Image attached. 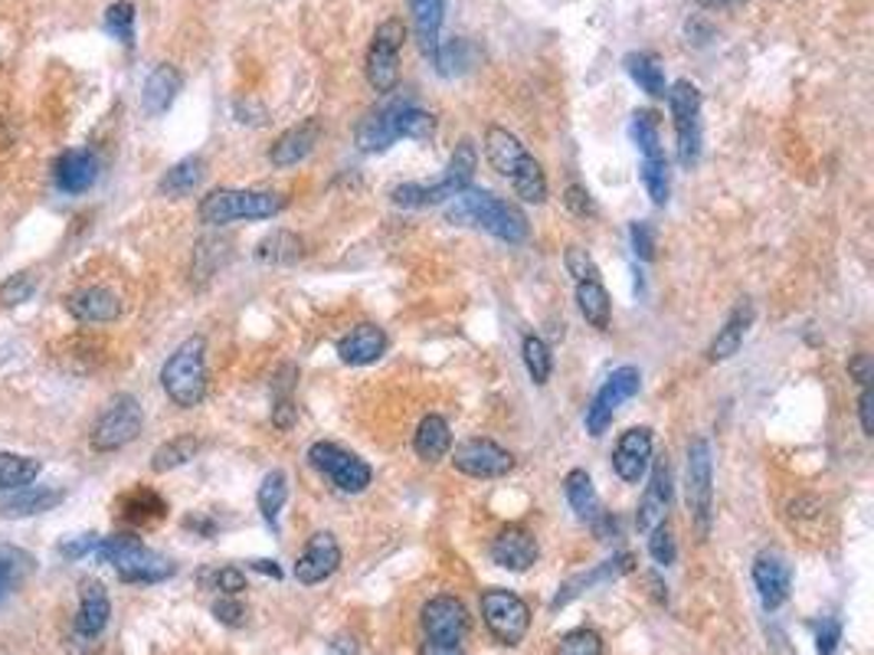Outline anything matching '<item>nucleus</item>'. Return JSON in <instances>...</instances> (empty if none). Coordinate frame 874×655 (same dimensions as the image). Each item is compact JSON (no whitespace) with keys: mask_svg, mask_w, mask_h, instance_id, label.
Returning <instances> with one entry per match:
<instances>
[{"mask_svg":"<svg viewBox=\"0 0 874 655\" xmlns=\"http://www.w3.org/2000/svg\"><path fill=\"white\" fill-rule=\"evenodd\" d=\"M200 180H203V158H200V155H190V158L177 161L175 168L161 178L158 190H161L165 197H187V193H193V190L200 187Z\"/></svg>","mask_w":874,"mask_h":655,"instance_id":"a19ab883","label":"nucleus"},{"mask_svg":"<svg viewBox=\"0 0 874 655\" xmlns=\"http://www.w3.org/2000/svg\"><path fill=\"white\" fill-rule=\"evenodd\" d=\"M321 135H325L321 119H301L298 125L286 128V131L272 141L269 161H272L276 168H295V165H301V161L318 148Z\"/></svg>","mask_w":874,"mask_h":655,"instance_id":"4be33fe9","label":"nucleus"},{"mask_svg":"<svg viewBox=\"0 0 874 655\" xmlns=\"http://www.w3.org/2000/svg\"><path fill=\"white\" fill-rule=\"evenodd\" d=\"M252 567H256V570H259V574H272V577H276V580H279V577H282V567H279V564H276V560H252Z\"/></svg>","mask_w":874,"mask_h":655,"instance_id":"69168bd1","label":"nucleus"},{"mask_svg":"<svg viewBox=\"0 0 874 655\" xmlns=\"http://www.w3.org/2000/svg\"><path fill=\"white\" fill-rule=\"evenodd\" d=\"M481 619L501 646H518L530 629V606L512 591H485Z\"/></svg>","mask_w":874,"mask_h":655,"instance_id":"ddd939ff","label":"nucleus"},{"mask_svg":"<svg viewBox=\"0 0 874 655\" xmlns=\"http://www.w3.org/2000/svg\"><path fill=\"white\" fill-rule=\"evenodd\" d=\"M213 616H217L220 623H227V626H242V623H246V609H242V603H239L236 596H220V599L213 603Z\"/></svg>","mask_w":874,"mask_h":655,"instance_id":"bf43d9fd","label":"nucleus"},{"mask_svg":"<svg viewBox=\"0 0 874 655\" xmlns=\"http://www.w3.org/2000/svg\"><path fill=\"white\" fill-rule=\"evenodd\" d=\"M557 655H603V636L596 629H570L560 646H557Z\"/></svg>","mask_w":874,"mask_h":655,"instance_id":"8fccbe9b","label":"nucleus"},{"mask_svg":"<svg viewBox=\"0 0 874 655\" xmlns=\"http://www.w3.org/2000/svg\"><path fill=\"white\" fill-rule=\"evenodd\" d=\"M642 183H645V193L652 197L655 207H665L668 204V193H672V175H668V158L658 155V158H642Z\"/></svg>","mask_w":874,"mask_h":655,"instance_id":"37998d69","label":"nucleus"},{"mask_svg":"<svg viewBox=\"0 0 874 655\" xmlns=\"http://www.w3.org/2000/svg\"><path fill=\"white\" fill-rule=\"evenodd\" d=\"M485 158L488 165L515 187V193L525 200V204H544L547 200V175L544 168L537 165V158L522 145L518 135H512L508 128L501 125H491L485 131Z\"/></svg>","mask_w":874,"mask_h":655,"instance_id":"f03ea898","label":"nucleus"},{"mask_svg":"<svg viewBox=\"0 0 874 655\" xmlns=\"http://www.w3.org/2000/svg\"><path fill=\"white\" fill-rule=\"evenodd\" d=\"M629 135L642 151V158H658L662 151V128H658V112L652 109H636L629 121Z\"/></svg>","mask_w":874,"mask_h":655,"instance_id":"79ce46f5","label":"nucleus"},{"mask_svg":"<svg viewBox=\"0 0 874 655\" xmlns=\"http://www.w3.org/2000/svg\"><path fill=\"white\" fill-rule=\"evenodd\" d=\"M286 197L272 193V190H236V187H217L210 190L200 207L197 217L203 227H227V224H239V220H272L286 210Z\"/></svg>","mask_w":874,"mask_h":655,"instance_id":"20e7f679","label":"nucleus"},{"mask_svg":"<svg viewBox=\"0 0 874 655\" xmlns=\"http://www.w3.org/2000/svg\"><path fill=\"white\" fill-rule=\"evenodd\" d=\"M633 570H636V557H633L629 550H623V554L596 564L593 570L574 574V577L557 591V596L550 599V609H564L567 603H574V599L586 594V591H593V587H599V584H609V580H619V577H626V574H633Z\"/></svg>","mask_w":874,"mask_h":655,"instance_id":"a211bd4d","label":"nucleus"},{"mask_svg":"<svg viewBox=\"0 0 874 655\" xmlns=\"http://www.w3.org/2000/svg\"><path fill=\"white\" fill-rule=\"evenodd\" d=\"M423 633H426V643H436V646H459L468 639L471 633V616H468L466 603L456 599V596H433L426 606H423Z\"/></svg>","mask_w":874,"mask_h":655,"instance_id":"4468645a","label":"nucleus"},{"mask_svg":"<svg viewBox=\"0 0 874 655\" xmlns=\"http://www.w3.org/2000/svg\"><path fill=\"white\" fill-rule=\"evenodd\" d=\"M629 239H633V252L639 256L642 262H652L655 259V227L652 224H633L629 227Z\"/></svg>","mask_w":874,"mask_h":655,"instance_id":"4d7b16f0","label":"nucleus"},{"mask_svg":"<svg viewBox=\"0 0 874 655\" xmlns=\"http://www.w3.org/2000/svg\"><path fill=\"white\" fill-rule=\"evenodd\" d=\"M96 554L106 564L116 567V574L125 584H161V580L175 577L177 570L168 557H161L158 550H151L148 544H141L135 535L102 537Z\"/></svg>","mask_w":874,"mask_h":655,"instance_id":"423d86ee","label":"nucleus"},{"mask_svg":"<svg viewBox=\"0 0 874 655\" xmlns=\"http://www.w3.org/2000/svg\"><path fill=\"white\" fill-rule=\"evenodd\" d=\"M754 318H757V305H754L751 298H741V301L734 305V311L727 315L724 328H717L714 341L707 345V360H711V364H721V360L734 358V355L744 348V338H747Z\"/></svg>","mask_w":874,"mask_h":655,"instance_id":"393cba45","label":"nucleus"},{"mask_svg":"<svg viewBox=\"0 0 874 655\" xmlns=\"http://www.w3.org/2000/svg\"><path fill=\"white\" fill-rule=\"evenodd\" d=\"M112 616V599L106 594V587L99 580H86L82 584V599H79V616H76V629L86 639H96Z\"/></svg>","mask_w":874,"mask_h":655,"instance_id":"7c9ffc66","label":"nucleus"},{"mask_svg":"<svg viewBox=\"0 0 874 655\" xmlns=\"http://www.w3.org/2000/svg\"><path fill=\"white\" fill-rule=\"evenodd\" d=\"M652 429L648 426H633L616 439L613 449V473L623 478L626 485H639L648 466H652Z\"/></svg>","mask_w":874,"mask_h":655,"instance_id":"f3484780","label":"nucleus"},{"mask_svg":"<svg viewBox=\"0 0 874 655\" xmlns=\"http://www.w3.org/2000/svg\"><path fill=\"white\" fill-rule=\"evenodd\" d=\"M626 72L633 76V82L639 86L645 96L665 99L668 82H665V69H662L658 57H652V53H629V57H626Z\"/></svg>","mask_w":874,"mask_h":655,"instance_id":"4c0bfd02","label":"nucleus"},{"mask_svg":"<svg viewBox=\"0 0 874 655\" xmlns=\"http://www.w3.org/2000/svg\"><path fill=\"white\" fill-rule=\"evenodd\" d=\"M387 348H390L387 331L380 325H374V321H360L338 341V358L350 364V367H367V364H377V360L384 358Z\"/></svg>","mask_w":874,"mask_h":655,"instance_id":"b1692460","label":"nucleus"},{"mask_svg":"<svg viewBox=\"0 0 874 655\" xmlns=\"http://www.w3.org/2000/svg\"><path fill=\"white\" fill-rule=\"evenodd\" d=\"M141 426H145L141 404L131 394H118L116 400L96 419L89 443H92L96 453H118V449H125L128 443H135L141 436Z\"/></svg>","mask_w":874,"mask_h":655,"instance_id":"9b49d317","label":"nucleus"},{"mask_svg":"<svg viewBox=\"0 0 874 655\" xmlns=\"http://www.w3.org/2000/svg\"><path fill=\"white\" fill-rule=\"evenodd\" d=\"M522 358H525L530 380H534L537 387H544V384L550 380V374H554V355H550L547 341H544L540 335H525V341H522Z\"/></svg>","mask_w":874,"mask_h":655,"instance_id":"c03bdc74","label":"nucleus"},{"mask_svg":"<svg viewBox=\"0 0 874 655\" xmlns=\"http://www.w3.org/2000/svg\"><path fill=\"white\" fill-rule=\"evenodd\" d=\"M648 554H652V560L662 564V567H672V564H675L678 547H675V535H672L668 522H662V525H655V528L648 532Z\"/></svg>","mask_w":874,"mask_h":655,"instance_id":"3c124183","label":"nucleus"},{"mask_svg":"<svg viewBox=\"0 0 874 655\" xmlns=\"http://www.w3.org/2000/svg\"><path fill=\"white\" fill-rule=\"evenodd\" d=\"M33 292H37V276L33 272H17V276H10L0 286V305H7V308L23 305L27 298H33Z\"/></svg>","mask_w":874,"mask_h":655,"instance_id":"603ef678","label":"nucleus"},{"mask_svg":"<svg viewBox=\"0 0 874 655\" xmlns=\"http://www.w3.org/2000/svg\"><path fill=\"white\" fill-rule=\"evenodd\" d=\"M564 266H567V272L574 276V282L599 279V266H596V259H593L583 246H567V252H564Z\"/></svg>","mask_w":874,"mask_h":655,"instance_id":"864d4df0","label":"nucleus"},{"mask_svg":"<svg viewBox=\"0 0 874 655\" xmlns=\"http://www.w3.org/2000/svg\"><path fill=\"white\" fill-rule=\"evenodd\" d=\"M668 109H672V125H675V148H678V165L685 171L698 168L701 161V92L695 82L678 79L665 92Z\"/></svg>","mask_w":874,"mask_h":655,"instance_id":"0eeeda50","label":"nucleus"},{"mask_svg":"<svg viewBox=\"0 0 874 655\" xmlns=\"http://www.w3.org/2000/svg\"><path fill=\"white\" fill-rule=\"evenodd\" d=\"M99 175H102L99 155L89 151V148H69V151L59 155L57 165H53V183L69 197L86 193L89 187H96Z\"/></svg>","mask_w":874,"mask_h":655,"instance_id":"412c9836","label":"nucleus"},{"mask_svg":"<svg viewBox=\"0 0 874 655\" xmlns=\"http://www.w3.org/2000/svg\"><path fill=\"white\" fill-rule=\"evenodd\" d=\"M409 13H413V30H416V43L419 53L426 60L436 57L439 50V33H443V20H446V0H407Z\"/></svg>","mask_w":874,"mask_h":655,"instance_id":"c85d7f7f","label":"nucleus"},{"mask_svg":"<svg viewBox=\"0 0 874 655\" xmlns=\"http://www.w3.org/2000/svg\"><path fill=\"white\" fill-rule=\"evenodd\" d=\"M40 476V459L20 453H0V492H23Z\"/></svg>","mask_w":874,"mask_h":655,"instance_id":"58836bf2","label":"nucleus"},{"mask_svg":"<svg viewBox=\"0 0 874 655\" xmlns=\"http://www.w3.org/2000/svg\"><path fill=\"white\" fill-rule=\"evenodd\" d=\"M475 171H478V151H475V145H471L468 138H463V141L456 145V151H453L449 168H446L443 178L436 180V183H416V180L397 183V187L390 190V204H394V207H404V210H423V207L449 204L456 193H463V190L471 187Z\"/></svg>","mask_w":874,"mask_h":655,"instance_id":"7ed1b4c3","label":"nucleus"},{"mask_svg":"<svg viewBox=\"0 0 874 655\" xmlns=\"http://www.w3.org/2000/svg\"><path fill=\"white\" fill-rule=\"evenodd\" d=\"M207 341L200 335L180 341L161 367V387L180 410H193L207 400Z\"/></svg>","mask_w":874,"mask_h":655,"instance_id":"39448f33","label":"nucleus"},{"mask_svg":"<svg viewBox=\"0 0 874 655\" xmlns=\"http://www.w3.org/2000/svg\"><path fill=\"white\" fill-rule=\"evenodd\" d=\"M858 419H862V433L874 436V394L872 387H862L858 394Z\"/></svg>","mask_w":874,"mask_h":655,"instance_id":"e2e57ef3","label":"nucleus"},{"mask_svg":"<svg viewBox=\"0 0 874 655\" xmlns=\"http://www.w3.org/2000/svg\"><path fill=\"white\" fill-rule=\"evenodd\" d=\"M453 466L468 478H505L515 469V456L495 439L471 436L453 449Z\"/></svg>","mask_w":874,"mask_h":655,"instance_id":"2eb2a0df","label":"nucleus"},{"mask_svg":"<svg viewBox=\"0 0 874 655\" xmlns=\"http://www.w3.org/2000/svg\"><path fill=\"white\" fill-rule=\"evenodd\" d=\"M286 502H289V476H286L282 469H272L269 476L262 478V485H259V492H256L259 515H262V522H266L272 532H279V515H282Z\"/></svg>","mask_w":874,"mask_h":655,"instance_id":"c9c22d12","label":"nucleus"},{"mask_svg":"<svg viewBox=\"0 0 874 655\" xmlns=\"http://www.w3.org/2000/svg\"><path fill=\"white\" fill-rule=\"evenodd\" d=\"M118 515L128 525H155L168 515V502L151 492V488H131L121 502H118Z\"/></svg>","mask_w":874,"mask_h":655,"instance_id":"473e14b6","label":"nucleus"},{"mask_svg":"<svg viewBox=\"0 0 874 655\" xmlns=\"http://www.w3.org/2000/svg\"><path fill=\"white\" fill-rule=\"evenodd\" d=\"M672 466H668V456L655 459V469H652V478L645 485V495L639 502V512H636V528L642 535H648L655 525H662L668 518V508H672Z\"/></svg>","mask_w":874,"mask_h":655,"instance_id":"6ab92c4d","label":"nucleus"},{"mask_svg":"<svg viewBox=\"0 0 874 655\" xmlns=\"http://www.w3.org/2000/svg\"><path fill=\"white\" fill-rule=\"evenodd\" d=\"M468 62H471V47H468L463 37H456V40H449V43H439V50H436V57H433L436 72L446 76V79L466 72Z\"/></svg>","mask_w":874,"mask_h":655,"instance_id":"49530a36","label":"nucleus"},{"mask_svg":"<svg viewBox=\"0 0 874 655\" xmlns=\"http://www.w3.org/2000/svg\"><path fill=\"white\" fill-rule=\"evenodd\" d=\"M99 544H102V537L99 535L66 537V540H59V554H62L66 560H82L86 554L99 550Z\"/></svg>","mask_w":874,"mask_h":655,"instance_id":"13d9d810","label":"nucleus"},{"mask_svg":"<svg viewBox=\"0 0 874 655\" xmlns=\"http://www.w3.org/2000/svg\"><path fill=\"white\" fill-rule=\"evenodd\" d=\"M564 495H567L574 515L580 518L583 525H589V528L606 515V512H603V502H599V492H596V485H593V478H589L586 469H570V473L564 476Z\"/></svg>","mask_w":874,"mask_h":655,"instance_id":"2f4dec72","label":"nucleus"},{"mask_svg":"<svg viewBox=\"0 0 874 655\" xmlns=\"http://www.w3.org/2000/svg\"><path fill=\"white\" fill-rule=\"evenodd\" d=\"M685 508L701 537L711 535L714 522V456L711 443L695 439L688 446V463H685Z\"/></svg>","mask_w":874,"mask_h":655,"instance_id":"1a4fd4ad","label":"nucleus"},{"mask_svg":"<svg viewBox=\"0 0 874 655\" xmlns=\"http://www.w3.org/2000/svg\"><path fill=\"white\" fill-rule=\"evenodd\" d=\"M30 557L17 547H0V596L10 594L27 574H30Z\"/></svg>","mask_w":874,"mask_h":655,"instance_id":"09e8293b","label":"nucleus"},{"mask_svg":"<svg viewBox=\"0 0 874 655\" xmlns=\"http://www.w3.org/2000/svg\"><path fill=\"white\" fill-rule=\"evenodd\" d=\"M384 112H387L390 131H394L397 141H400V138L429 141V138L436 135V119H433V112L419 109L413 99H394V102L384 106Z\"/></svg>","mask_w":874,"mask_h":655,"instance_id":"cd10ccee","label":"nucleus"},{"mask_svg":"<svg viewBox=\"0 0 874 655\" xmlns=\"http://www.w3.org/2000/svg\"><path fill=\"white\" fill-rule=\"evenodd\" d=\"M446 220L453 227H471V230H485L495 239L518 246L530 237V224H527L525 210L491 190H475L468 187L463 193H456L446 207Z\"/></svg>","mask_w":874,"mask_h":655,"instance_id":"f257e3e1","label":"nucleus"},{"mask_svg":"<svg viewBox=\"0 0 874 655\" xmlns=\"http://www.w3.org/2000/svg\"><path fill=\"white\" fill-rule=\"evenodd\" d=\"M577 308L586 318V325H593L596 331H606L613 321V301L603 286V279H589V282H577Z\"/></svg>","mask_w":874,"mask_h":655,"instance_id":"f704fd0d","label":"nucleus"},{"mask_svg":"<svg viewBox=\"0 0 874 655\" xmlns=\"http://www.w3.org/2000/svg\"><path fill=\"white\" fill-rule=\"evenodd\" d=\"M491 560L505 570H515V574H525L537 564V537L527 532L525 525H508L501 528L498 535L491 537V547H488Z\"/></svg>","mask_w":874,"mask_h":655,"instance_id":"aec40b11","label":"nucleus"},{"mask_svg":"<svg viewBox=\"0 0 874 655\" xmlns=\"http://www.w3.org/2000/svg\"><path fill=\"white\" fill-rule=\"evenodd\" d=\"M295 380H298V370L295 364H282L276 380H272V423L276 429L289 433L298 419V407H295Z\"/></svg>","mask_w":874,"mask_h":655,"instance_id":"72a5a7b5","label":"nucleus"},{"mask_svg":"<svg viewBox=\"0 0 874 655\" xmlns=\"http://www.w3.org/2000/svg\"><path fill=\"white\" fill-rule=\"evenodd\" d=\"M197 453H200V439L190 436V433H183V436H175V439H168V443H161V446L155 449L151 469H155L158 476H161V473H175L180 466H187Z\"/></svg>","mask_w":874,"mask_h":655,"instance_id":"ea45409f","label":"nucleus"},{"mask_svg":"<svg viewBox=\"0 0 874 655\" xmlns=\"http://www.w3.org/2000/svg\"><path fill=\"white\" fill-rule=\"evenodd\" d=\"M639 367H633V364L616 367V370L603 380V387L596 390V397H593L589 407H586V417H583L586 433H589V436H603V433L609 429L613 417H616V410H619L626 400H633V397L639 394Z\"/></svg>","mask_w":874,"mask_h":655,"instance_id":"f8f14e48","label":"nucleus"},{"mask_svg":"<svg viewBox=\"0 0 874 655\" xmlns=\"http://www.w3.org/2000/svg\"><path fill=\"white\" fill-rule=\"evenodd\" d=\"M308 463H311L315 473H321V476L328 478L338 492H345V495H360V492H367L370 482H374V469H370L360 456L341 449L338 443H325V439H321V443H311V446H308Z\"/></svg>","mask_w":874,"mask_h":655,"instance_id":"9d476101","label":"nucleus"},{"mask_svg":"<svg viewBox=\"0 0 874 655\" xmlns=\"http://www.w3.org/2000/svg\"><path fill=\"white\" fill-rule=\"evenodd\" d=\"M331 649L338 655H357V646H354V639H348V636H338V639L331 643Z\"/></svg>","mask_w":874,"mask_h":655,"instance_id":"338daca9","label":"nucleus"},{"mask_svg":"<svg viewBox=\"0 0 874 655\" xmlns=\"http://www.w3.org/2000/svg\"><path fill=\"white\" fill-rule=\"evenodd\" d=\"M338 567H341V544L335 540L331 532H318V535L308 537L291 574H295L298 584L315 587V584H325L328 577H335Z\"/></svg>","mask_w":874,"mask_h":655,"instance_id":"dca6fc26","label":"nucleus"},{"mask_svg":"<svg viewBox=\"0 0 874 655\" xmlns=\"http://www.w3.org/2000/svg\"><path fill=\"white\" fill-rule=\"evenodd\" d=\"M754 587H757L763 609H779L793 591V570H789L786 557H779L773 550L759 554L754 560Z\"/></svg>","mask_w":874,"mask_h":655,"instance_id":"5701e85b","label":"nucleus"},{"mask_svg":"<svg viewBox=\"0 0 874 655\" xmlns=\"http://www.w3.org/2000/svg\"><path fill=\"white\" fill-rule=\"evenodd\" d=\"M564 207H567L574 217H580V220H589V217H596V214H599V207H596L593 193H589L583 183H570V187L564 190Z\"/></svg>","mask_w":874,"mask_h":655,"instance_id":"6e6d98bb","label":"nucleus"},{"mask_svg":"<svg viewBox=\"0 0 874 655\" xmlns=\"http://www.w3.org/2000/svg\"><path fill=\"white\" fill-rule=\"evenodd\" d=\"M701 7H711V10H727V7H737L744 0H698Z\"/></svg>","mask_w":874,"mask_h":655,"instance_id":"774afa93","label":"nucleus"},{"mask_svg":"<svg viewBox=\"0 0 874 655\" xmlns=\"http://www.w3.org/2000/svg\"><path fill=\"white\" fill-rule=\"evenodd\" d=\"M106 33H112L121 47H135V3L116 0L106 7Z\"/></svg>","mask_w":874,"mask_h":655,"instance_id":"de8ad7c7","label":"nucleus"},{"mask_svg":"<svg viewBox=\"0 0 874 655\" xmlns=\"http://www.w3.org/2000/svg\"><path fill=\"white\" fill-rule=\"evenodd\" d=\"M66 308L76 321H86V325H109L121 315V298L112 289H102V286H86L79 292L66 298Z\"/></svg>","mask_w":874,"mask_h":655,"instance_id":"a878e982","label":"nucleus"},{"mask_svg":"<svg viewBox=\"0 0 874 655\" xmlns=\"http://www.w3.org/2000/svg\"><path fill=\"white\" fill-rule=\"evenodd\" d=\"M419 655H466L459 646H436V643H423Z\"/></svg>","mask_w":874,"mask_h":655,"instance_id":"0e129e2a","label":"nucleus"},{"mask_svg":"<svg viewBox=\"0 0 874 655\" xmlns=\"http://www.w3.org/2000/svg\"><path fill=\"white\" fill-rule=\"evenodd\" d=\"M66 495L53 492V488H27L23 495L10 498L0 512L3 515H43V512H53Z\"/></svg>","mask_w":874,"mask_h":655,"instance_id":"a18cd8bd","label":"nucleus"},{"mask_svg":"<svg viewBox=\"0 0 874 655\" xmlns=\"http://www.w3.org/2000/svg\"><path fill=\"white\" fill-rule=\"evenodd\" d=\"M404 40H407V23L400 17H390L384 20L374 37H370V47H367V60H364V72H367V82L374 92L380 96H390L400 82V50H404Z\"/></svg>","mask_w":874,"mask_h":655,"instance_id":"6e6552de","label":"nucleus"},{"mask_svg":"<svg viewBox=\"0 0 874 655\" xmlns=\"http://www.w3.org/2000/svg\"><path fill=\"white\" fill-rule=\"evenodd\" d=\"M848 374L855 377V384H858V387H872V380H874L872 358H868L865 351H862V355H855V358L848 360Z\"/></svg>","mask_w":874,"mask_h":655,"instance_id":"680f3d73","label":"nucleus"},{"mask_svg":"<svg viewBox=\"0 0 874 655\" xmlns=\"http://www.w3.org/2000/svg\"><path fill=\"white\" fill-rule=\"evenodd\" d=\"M413 449H416V456L423 459V463H439V459H446L449 453H453V429H449V423H446V417H439V414H426V417L419 419V426H416V433H413Z\"/></svg>","mask_w":874,"mask_h":655,"instance_id":"c756f323","label":"nucleus"},{"mask_svg":"<svg viewBox=\"0 0 874 655\" xmlns=\"http://www.w3.org/2000/svg\"><path fill=\"white\" fill-rule=\"evenodd\" d=\"M301 246H305V242H301L298 234H291V230H272L269 237L259 239L256 259L266 262V266H291V262L301 259V252H305Z\"/></svg>","mask_w":874,"mask_h":655,"instance_id":"e433bc0d","label":"nucleus"},{"mask_svg":"<svg viewBox=\"0 0 874 655\" xmlns=\"http://www.w3.org/2000/svg\"><path fill=\"white\" fill-rule=\"evenodd\" d=\"M842 643V623L838 619H822L816 633V649L818 655H832Z\"/></svg>","mask_w":874,"mask_h":655,"instance_id":"052dcab7","label":"nucleus"},{"mask_svg":"<svg viewBox=\"0 0 874 655\" xmlns=\"http://www.w3.org/2000/svg\"><path fill=\"white\" fill-rule=\"evenodd\" d=\"M180 89H183V76H180V69L171 66V62H161V66L151 69V76L145 79V89H141V109H145L151 119L165 116V112L175 106Z\"/></svg>","mask_w":874,"mask_h":655,"instance_id":"bb28decb","label":"nucleus"},{"mask_svg":"<svg viewBox=\"0 0 874 655\" xmlns=\"http://www.w3.org/2000/svg\"><path fill=\"white\" fill-rule=\"evenodd\" d=\"M200 580L210 584L213 591H220L224 596H236L246 591V574H242L239 567H217V570L203 574Z\"/></svg>","mask_w":874,"mask_h":655,"instance_id":"5fc2aeb1","label":"nucleus"}]
</instances>
